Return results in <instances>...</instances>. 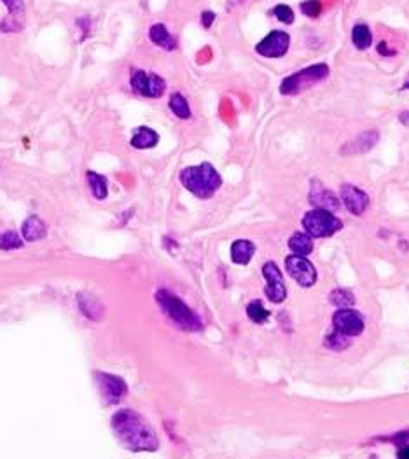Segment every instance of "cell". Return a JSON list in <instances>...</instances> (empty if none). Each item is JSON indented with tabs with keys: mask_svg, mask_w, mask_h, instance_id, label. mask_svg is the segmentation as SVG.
I'll use <instances>...</instances> for the list:
<instances>
[{
	"mask_svg": "<svg viewBox=\"0 0 409 459\" xmlns=\"http://www.w3.org/2000/svg\"><path fill=\"white\" fill-rule=\"evenodd\" d=\"M351 43L359 51L369 49L373 44V32L366 23H357L351 28Z\"/></svg>",
	"mask_w": 409,
	"mask_h": 459,
	"instance_id": "cell-21",
	"label": "cell"
},
{
	"mask_svg": "<svg viewBox=\"0 0 409 459\" xmlns=\"http://www.w3.org/2000/svg\"><path fill=\"white\" fill-rule=\"evenodd\" d=\"M397 458L409 459V444H404L401 449H399V451H397Z\"/></svg>",
	"mask_w": 409,
	"mask_h": 459,
	"instance_id": "cell-34",
	"label": "cell"
},
{
	"mask_svg": "<svg viewBox=\"0 0 409 459\" xmlns=\"http://www.w3.org/2000/svg\"><path fill=\"white\" fill-rule=\"evenodd\" d=\"M21 234H23V239L28 243L39 242L47 236V227L44 224V220H40L37 215H30L23 222L21 227Z\"/></svg>",
	"mask_w": 409,
	"mask_h": 459,
	"instance_id": "cell-16",
	"label": "cell"
},
{
	"mask_svg": "<svg viewBox=\"0 0 409 459\" xmlns=\"http://www.w3.org/2000/svg\"><path fill=\"white\" fill-rule=\"evenodd\" d=\"M23 246V239L12 231L0 234V250H18Z\"/></svg>",
	"mask_w": 409,
	"mask_h": 459,
	"instance_id": "cell-28",
	"label": "cell"
},
{
	"mask_svg": "<svg viewBox=\"0 0 409 459\" xmlns=\"http://www.w3.org/2000/svg\"><path fill=\"white\" fill-rule=\"evenodd\" d=\"M168 107H170V110L174 112L175 117L178 119L191 117L189 102H187V98H185L182 93H174V95L170 96V99H168Z\"/></svg>",
	"mask_w": 409,
	"mask_h": 459,
	"instance_id": "cell-23",
	"label": "cell"
},
{
	"mask_svg": "<svg viewBox=\"0 0 409 459\" xmlns=\"http://www.w3.org/2000/svg\"><path fill=\"white\" fill-rule=\"evenodd\" d=\"M378 51H379V54H383V56H392V51H388V47H386V43H379V46H378Z\"/></svg>",
	"mask_w": 409,
	"mask_h": 459,
	"instance_id": "cell-35",
	"label": "cell"
},
{
	"mask_svg": "<svg viewBox=\"0 0 409 459\" xmlns=\"http://www.w3.org/2000/svg\"><path fill=\"white\" fill-rule=\"evenodd\" d=\"M290 47V35L285 30H273L261 38L255 46V53L263 58L278 60L287 54Z\"/></svg>",
	"mask_w": 409,
	"mask_h": 459,
	"instance_id": "cell-7",
	"label": "cell"
},
{
	"mask_svg": "<svg viewBox=\"0 0 409 459\" xmlns=\"http://www.w3.org/2000/svg\"><path fill=\"white\" fill-rule=\"evenodd\" d=\"M217 14L213 11H203L201 12V25H203V28H210L213 25V21H215Z\"/></svg>",
	"mask_w": 409,
	"mask_h": 459,
	"instance_id": "cell-32",
	"label": "cell"
},
{
	"mask_svg": "<svg viewBox=\"0 0 409 459\" xmlns=\"http://www.w3.org/2000/svg\"><path fill=\"white\" fill-rule=\"evenodd\" d=\"M149 38H151V43L154 46L161 47L165 51H175L178 46L177 38L170 34V30L163 23H154L149 27Z\"/></svg>",
	"mask_w": 409,
	"mask_h": 459,
	"instance_id": "cell-15",
	"label": "cell"
},
{
	"mask_svg": "<svg viewBox=\"0 0 409 459\" xmlns=\"http://www.w3.org/2000/svg\"><path fill=\"white\" fill-rule=\"evenodd\" d=\"M378 131H364V133H360L359 137L353 138L351 142H348L341 149V156H364V154L369 152L378 143Z\"/></svg>",
	"mask_w": 409,
	"mask_h": 459,
	"instance_id": "cell-14",
	"label": "cell"
},
{
	"mask_svg": "<svg viewBox=\"0 0 409 459\" xmlns=\"http://www.w3.org/2000/svg\"><path fill=\"white\" fill-rule=\"evenodd\" d=\"M331 303L336 307H353L355 306V295L347 288H336L331 292Z\"/></svg>",
	"mask_w": 409,
	"mask_h": 459,
	"instance_id": "cell-26",
	"label": "cell"
},
{
	"mask_svg": "<svg viewBox=\"0 0 409 459\" xmlns=\"http://www.w3.org/2000/svg\"><path fill=\"white\" fill-rule=\"evenodd\" d=\"M21 30H23V21L18 16L9 14L0 21V32H4V34H16Z\"/></svg>",
	"mask_w": 409,
	"mask_h": 459,
	"instance_id": "cell-29",
	"label": "cell"
},
{
	"mask_svg": "<svg viewBox=\"0 0 409 459\" xmlns=\"http://www.w3.org/2000/svg\"><path fill=\"white\" fill-rule=\"evenodd\" d=\"M303 227H305L306 234L312 237H331L343 227V222L332 211L320 210H309L303 217Z\"/></svg>",
	"mask_w": 409,
	"mask_h": 459,
	"instance_id": "cell-5",
	"label": "cell"
},
{
	"mask_svg": "<svg viewBox=\"0 0 409 459\" xmlns=\"http://www.w3.org/2000/svg\"><path fill=\"white\" fill-rule=\"evenodd\" d=\"M86 178H88V185H89V189H91L93 198L104 201V199L108 196L107 178L97 172H88L86 173Z\"/></svg>",
	"mask_w": 409,
	"mask_h": 459,
	"instance_id": "cell-20",
	"label": "cell"
},
{
	"mask_svg": "<svg viewBox=\"0 0 409 459\" xmlns=\"http://www.w3.org/2000/svg\"><path fill=\"white\" fill-rule=\"evenodd\" d=\"M158 142H159V134L149 126L137 128L135 133H133V137H132V140H130L133 149H139V150L152 149V147L158 145Z\"/></svg>",
	"mask_w": 409,
	"mask_h": 459,
	"instance_id": "cell-17",
	"label": "cell"
},
{
	"mask_svg": "<svg viewBox=\"0 0 409 459\" xmlns=\"http://www.w3.org/2000/svg\"><path fill=\"white\" fill-rule=\"evenodd\" d=\"M263 274L266 278V297L273 304L283 303L287 298V288L283 283L282 271L273 261H270L263 266Z\"/></svg>",
	"mask_w": 409,
	"mask_h": 459,
	"instance_id": "cell-10",
	"label": "cell"
},
{
	"mask_svg": "<svg viewBox=\"0 0 409 459\" xmlns=\"http://www.w3.org/2000/svg\"><path fill=\"white\" fill-rule=\"evenodd\" d=\"M130 86H132V91L135 95L149 99L161 98L166 91V82L161 75L145 72L142 69H132V72H130Z\"/></svg>",
	"mask_w": 409,
	"mask_h": 459,
	"instance_id": "cell-6",
	"label": "cell"
},
{
	"mask_svg": "<svg viewBox=\"0 0 409 459\" xmlns=\"http://www.w3.org/2000/svg\"><path fill=\"white\" fill-rule=\"evenodd\" d=\"M113 428L117 438L126 449L133 452L156 451L159 447V438L143 416L132 409H123L114 414Z\"/></svg>",
	"mask_w": 409,
	"mask_h": 459,
	"instance_id": "cell-1",
	"label": "cell"
},
{
	"mask_svg": "<svg viewBox=\"0 0 409 459\" xmlns=\"http://www.w3.org/2000/svg\"><path fill=\"white\" fill-rule=\"evenodd\" d=\"M341 203L351 215H362L369 208V196L351 184L341 185Z\"/></svg>",
	"mask_w": 409,
	"mask_h": 459,
	"instance_id": "cell-13",
	"label": "cell"
},
{
	"mask_svg": "<svg viewBox=\"0 0 409 459\" xmlns=\"http://www.w3.org/2000/svg\"><path fill=\"white\" fill-rule=\"evenodd\" d=\"M95 381L98 384V390H100L102 400H104L107 405H114V403H119L124 397H126V383L119 375L114 374H105V372H97L95 374Z\"/></svg>",
	"mask_w": 409,
	"mask_h": 459,
	"instance_id": "cell-9",
	"label": "cell"
},
{
	"mask_svg": "<svg viewBox=\"0 0 409 459\" xmlns=\"http://www.w3.org/2000/svg\"><path fill=\"white\" fill-rule=\"evenodd\" d=\"M285 269L290 278L296 279L303 288H309L317 283V269L303 255H289L285 259Z\"/></svg>",
	"mask_w": 409,
	"mask_h": 459,
	"instance_id": "cell-8",
	"label": "cell"
},
{
	"mask_svg": "<svg viewBox=\"0 0 409 459\" xmlns=\"http://www.w3.org/2000/svg\"><path fill=\"white\" fill-rule=\"evenodd\" d=\"M156 301L159 303L161 309L165 311V314H168L172 322L177 327H180L182 330H189V332H200L201 330V320L198 318V314L191 309L184 301H180L178 297H175L172 292L168 290H158L156 294Z\"/></svg>",
	"mask_w": 409,
	"mask_h": 459,
	"instance_id": "cell-3",
	"label": "cell"
},
{
	"mask_svg": "<svg viewBox=\"0 0 409 459\" xmlns=\"http://www.w3.org/2000/svg\"><path fill=\"white\" fill-rule=\"evenodd\" d=\"M271 14H273L274 18H277L278 21H280V23H283V25H292L294 19H296V14H294L292 8H290V5H287V4L274 5L273 11H271Z\"/></svg>",
	"mask_w": 409,
	"mask_h": 459,
	"instance_id": "cell-27",
	"label": "cell"
},
{
	"mask_svg": "<svg viewBox=\"0 0 409 459\" xmlns=\"http://www.w3.org/2000/svg\"><path fill=\"white\" fill-rule=\"evenodd\" d=\"M247 316L250 318L252 322L257 323V325H263V323L268 322V318H270V311L263 306L261 301H252L247 306Z\"/></svg>",
	"mask_w": 409,
	"mask_h": 459,
	"instance_id": "cell-25",
	"label": "cell"
},
{
	"mask_svg": "<svg viewBox=\"0 0 409 459\" xmlns=\"http://www.w3.org/2000/svg\"><path fill=\"white\" fill-rule=\"evenodd\" d=\"M180 184L196 198L210 199L222 185V176L213 168V165L201 163L198 166H187L182 169Z\"/></svg>",
	"mask_w": 409,
	"mask_h": 459,
	"instance_id": "cell-2",
	"label": "cell"
},
{
	"mask_svg": "<svg viewBox=\"0 0 409 459\" xmlns=\"http://www.w3.org/2000/svg\"><path fill=\"white\" fill-rule=\"evenodd\" d=\"M2 4L5 5V9H8L11 16L21 18L25 14V0H2Z\"/></svg>",
	"mask_w": 409,
	"mask_h": 459,
	"instance_id": "cell-31",
	"label": "cell"
},
{
	"mask_svg": "<svg viewBox=\"0 0 409 459\" xmlns=\"http://www.w3.org/2000/svg\"><path fill=\"white\" fill-rule=\"evenodd\" d=\"M79 306H81V313H84L86 316L91 318V320H100L102 314H104V306L98 303V298H95L93 295L88 294H79L78 295Z\"/></svg>",
	"mask_w": 409,
	"mask_h": 459,
	"instance_id": "cell-19",
	"label": "cell"
},
{
	"mask_svg": "<svg viewBox=\"0 0 409 459\" xmlns=\"http://www.w3.org/2000/svg\"><path fill=\"white\" fill-rule=\"evenodd\" d=\"M332 327L348 337H357L364 332V320L357 311L340 307L332 316Z\"/></svg>",
	"mask_w": 409,
	"mask_h": 459,
	"instance_id": "cell-11",
	"label": "cell"
},
{
	"mask_svg": "<svg viewBox=\"0 0 409 459\" xmlns=\"http://www.w3.org/2000/svg\"><path fill=\"white\" fill-rule=\"evenodd\" d=\"M308 201L313 208H320V210L332 211V213L340 210L341 207L340 198L332 191L325 189L318 180H313L309 185Z\"/></svg>",
	"mask_w": 409,
	"mask_h": 459,
	"instance_id": "cell-12",
	"label": "cell"
},
{
	"mask_svg": "<svg viewBox=\"0 0 409 459\" xmlns=\"http://www.w3.org/2000/svg\"><path fill=\"white\" fill-rule=\"evenodd\" d=\"M390 440L392 442H397V444H408V440H409V429H406V432H401V433H397V435L395 436H392V438H390Z\"/></svg>",
	"mask_w": 409,
	"mask_h": 459,
	"instance_id": "cell-33",
	"label": "cell"
},
{
	"mask_svg": "<svg viewBox=\"0 0 409 459\" xmlns=\"http://www.w3.org/2000/svg\"><path fill=\"white\" fill-rule=\"evenodd\" d=\"M255 253V245L248 239H238L231 245V261L235 264L247 266Z\"/></svg>",
	"mask_w": 409,
	"mask_h": 459,
	"instance_id": "cell-18",
	"label": "cell"
},
{
	"mask_svg": "<svg viewBox=\"0 0 409 459\" xmlns=\"http://www.w3.org/2000/svg\"><path fill=\"white\" fill-rule=\"evenodd\" d=\"M350 339L351 337L344 336V333L338 332L334 327H332V332L327 333L325 336V346H327L329 349H332V351H343V349H347L348 346H350Z\"/></svg>",
	"mask_w": 409,
	"mask_h": 459,
	"instance_id": "cell-24",
	"label": "cell"
},
{
	"mask_svg": "<svg viewBox=\"0 0 409 459\" xmlns=\"http://www.w3.org/2000/svg\"><path fill=\"white\" fill-rule=\"evenodd\" d=\"M301 12L306 18H318L322 14L320 0H305L301 2Z\"/></svg>",
	"mask_w": 409,
	"mask_h": 459,
	"instance_id": "cell-30",
	"label": "cell"
},
{
	"mask_svg": "<svg viewBox=\"0 0 409 459\" xmlns=\"http://www.w3.org/2000/svg\"><path fill=\"white\" fill-rule=\"evenodd\" d=\"M289 248L296 255H309L313 252V237L306 233H294L289 239Z\"/></svg>",
	"mask_w": 409,
	"mask_h": 459,
	"instance_id": "cell-22",
	"label": "cell"
},
{
	"mask_svg": "<svg viewBox=\"0 0 409 459\" xmlns=\"http://www.w3.org/2000/svg\"><path fill=\"white\" fill-rule=\"evenodd\" d=\"M329 77V67L325 63H315L306 69L299 70V72L292 73V75L285 77L280 84V93L283 96H294L301 95L303 91L309 89L312 86L318 84L324 79Z\"/></svg>",
	"mask_w": 409,
	"mask_h": 459,
	"instance_id": "cell-4",
	"label": "cell"
}]
</instances>
